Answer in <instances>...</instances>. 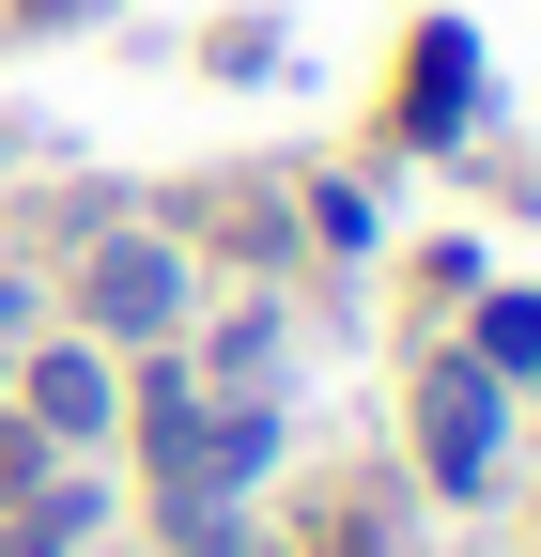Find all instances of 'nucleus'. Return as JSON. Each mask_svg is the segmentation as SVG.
<instances>
[{
	"label": "nucleus",
	"instance_id": "1",
	"mask_svg": "<svg viewBox=\"0 0 541 557\" xmlns=\"http://www.w3.org/2000/svg\"><path fill=\"white\" fill-rule=\"evenodd\" d=\"M418 465H433V480H480V465H495V372H480V357H433V387H418Z\"/></svg>",
	"mask_w": 541,
	"mask_h": 557
},
{
	"label": "nucleus",
	"instance_id": "2",
	"mask_svg": "<svg viewBox=\"0 0 541 557\" xmlns=\"http://www.w3.org/2000/svg\"><path fill=\"white\" fill-rule=\"evenodd\" d=\"M78 310L124 325V341H155V325L186 310V278H171V248H93V263H78Z\"/></svg>",
	"mask_w": 541,
	"mask_h": 557
},
{
	"label": "nucleus",
	"instance_id": "3",
	"mask_svg": "<svg viewBox=\"0 0 541 557\" xmlns=\"http://www.w3.org/2000/svg\"><path fill=\"white\" fill-rule=\"evenodd\" d=\"M32 434H109V372L62 341V357H32Z\"/></svg>",
	"mask_w": 541,
	"mask_h": 557
},
{
	"label": "nucleus",
	"instance_id": "4",
	"mask_svg": "<svg viewBox=\"0 0 541 557\" xmlns=\"http://www.w3.org/2000/svg\"><path fill=\"white\" fill-rule=\"evenodd\" d=\"M78 527H93V496H62V480H32V496L0 511V542H16V557H78Z\"/></svg>",
	"mask_w": 541,
	"mask_h": 557
},
{
	"label": "nucleus",
	"instance_id": "5",
	"mask_svg": "<svg viewBox=\"0 0 541 557\" xmlns=\"http://www.w3.org/2000/svg\"><path fill=\"white\" fill-rule=\"evenodd\" d=\"M402 124H464V32H418V94H402Z\"/></svg>",
	"mask_w": 541,
	"mask_h": 557
},
{
	"label": "nucleus",
	"instance_id": "6",
	"mask_svg": "<svg viewBox=\"0 0 541 557\" xmlns=\"http://www.w3.org/2000/svg\"><path fill=\"white\" fill-rule=\"evenodd\" d=\"M480 372H541V295H495V325H480Z\"/></svg>",
	"mask_w": 541,
	"mask_h": 557
},
{
	"label": "nucleus",
	"instance_id": "7",
	"mask_svg": "<svg viewBox=\"0 0 541 557\" xmlns=\"http://www.w3.org/2000/svg\"><path fill=\"white\" fill-rule=\"evenodd\" d=\"M32 480H47V434H32V418H0V511L32 496Z\"/></svg>",
	"mask_w": 541,
	"mask_h": 557
}]
</instances>
